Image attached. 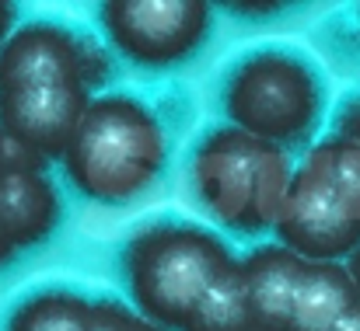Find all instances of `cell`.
I'll list each match as a JSON object with an SVG mask.
<instances>
[{
	"mask_svg": "<svg viewBox=\"0 0 360 331\" xmlns=\"http://www.w3.org/2000/svg\"><path fill=\"white\" fill-rule=\"evenodd\" d=\"M235 262L238 258L217 234L179 220L136 230L122 255L136 314L168 331H186L203 297Z\"/></svg>",
	"mask_w": 360,
	"mask_h": 331,
	"instance_id": "cell-2",
	"label": "cell"
},
{
	"mask_svg": "<svg viewBox=\"0 0 360 331\" xmlns=\"http://www.w3.org/2000/svg\"><path fill=\"white\" fill-rule=\"evenodd\" d=\"M333 136L360 143V95H350L340 102V109L333 115Z\"/></svg>",
	"mask_w": 360,
	"mask_h": 331,
	"instance_id": "cell-16",
	"label": "cell"
},
{
	"mask_svg": "<svg viewBox=\"0 0 360 331\" xmlns=\"http://www.w3.org/2000/svg\"><path fill=\"white\" fill-rule=\"evenodd\" d=\"M224 11L241 14V18H269V14H280L283 4H276V0H269V4H224Z\"/></svg>",
	"mask_w": 360,
	"mask_h": 331,
	"instance_id": "cell-17",
	"label": "cell"
},
{
	"mask_svg": "<svg viewBox=\"0 0 360 331\" xmlns=\"http://www.w3.org/2000/svg\"><path fill=\"white\" fill-rule=\"evenodd\" d=\"M290 178V150L262 143L228 122L203 133L189 157L196 203L235 234L276 230Z\"/></svg>",
	"mask_w": 360,
	"mask_h": 331,
	"instance_id": "cell-3",
	"label": "cell"
},
{
	"mask_svg": "<svg viewBox=\"0 0 360 331\" xmlns=\"http://www.w3.org/2000/svg\"><path fill=\"white\" fill-rule=\"evenodd\" d=\"M238 269L255 328L287 331L290 304H294V290H297V276L304 269V258H297L294 251H287L276 241V244H259L255 251L238 258Z\"/></svg>",
	"mask_w": 360,
	"mask_h": 331,
	"instance_id": "cell-10",
	"label": "cell"
},
{
	"mask_svg": "<svg viewBox=\"0 0 360 331\" xmlns=\"http://www.w3.org/2000/svg\"><path fill=\"white\" fill-rule=\"evenodd\" d=\"M360 300L343 262H304L290 304L287 331H333V325Z\"/></svg>",
	"mask_w": 360,
	"mask_h": 331,
	"instance_id": "cell-11",
	"label": "cell"
},
{
	"mask_svg": "<svg viewBox=\"0 0 360 331\" xmlns=\"http://www.w3.org/2000/svg\"><path fill=\"white\" fill-rule=\"evenodd\" d=\"M186 331H259L255 321H252L248 300H245V283H241L238 262L203 297V304L196 307V314L186 325Z\"/></svg>",
	"mask_w": 360,
	"mask_h": 331,
	"instance_id": "cell-13",
	"label": "cell"
},
{
	"mask_svg": "<svg viewBox=\"0 0 360 331\" xmlns=\"http://www.w3.org/2000/svg\"><path fill=\"white\" fill-rule=\"evenodd\" d=\"M91 331H168L120 300H91Z\"/></svg>",
	"mask_w": 360,
	"mask_h": 331,
	"instance_id": "cell-14",
	"label": "cell"
},
{
	"mask_svg": "<svg viewBox=\"0 0 360 331\" xmlns=\"http://www.w3.org/2000/svg\"><path fill=\"white\" fill-rule=\"evenodd\" d=\"M4 331H91V300L60 286L39 290L11 311Z\"/></svg>",
	"mask_w": 360,
	"mask_h": 331,
	"instance_id": "cell-12",
	"label": "cell"
},
{
	"mask_svg": "<svg viewBox=\"0 0 360 331\" xmlns=\"http://www.w3.org/2000/svg\"><path fill=\"white\" fill-rule=\"evenodd\" d=\"M25 171H46V161L35 150H28L21 140H14L7 129H0V178Z\"/></svg>",
	"mask_w": 360,
	"mask_h": 331,
	"instance_id": "cell-15",
	"label": "cell"
},
{
	"mask_svg": "<svg viewBox=\"0 0 360 331\" xmlns=\"http://www.w3.org/2000/svg\"><path fill=\"white\" fill-rule=\"evenodd\" d=\"M333 331H360V300L343 314V318H340V321H336V325H333Z\"/></svg>",
	"mask_w": 360,
	"mask_h": 331,
	"instance_id": "cell-19",
	"label": "cell"
},
{
	"mask_svg": "<svg viewBox=\"0 0 360 331\" xmlns=\"http://www.w3.org/2000/svg\"><path fill=\"white\" fill-rule=\"evenodd\" d=\"M276 237L304 262H347L360 248V143L326 136L294 168Z\"/></svg>",
	"mask_w": 360,
	"mask_h": 331,
	"instance_id": "cell-4",
	"label": "cell"
},
{
	"mask_svg": "<svg viewBox=\"0 0 360 331\" xmlns=\"http://www.w3.org/2000/svg\"><path fill=\"white\" fill-rule=\"evenodd\" d=\"M228 126L294 150L304 147L326 115V81L319 67L294 49L269 46L241 56L221 84Z\"/></svg>",
	"mask_w": 360,
	"mask_h": 331,
	"instance_id": "cell-5",
	"label": "cell"
},
{
	"mask_svg": "<svg viewBox=\"0 0 360 331\" xmlns=\"http://www.w3.org/2000/svg\"><path fill=\"white\" fill-rule=\"evenodd\" d=\"M343 269H347V276L354 279V286H357V293H360V248L343 262Z\"/></svg>",
	"mask_w": 360,
	"mask_h": 331,
	"instance_id": "cell-20",
	"label": "cell"
},
{
	"mask_svg": "<svg viewBox=\"0 0 360 331\" xmlns=\"http://www.w3.org/2000/svg\"><path fill=\"white\" fill-rule=\"evenodd\" d=\"M60 189L53 185V178H46V171L0 178V265L49 241L60 227Z\"/></svg>",
	"mask_w": 360,
	"mask_h": 331,
	"instance_id": "cell-9",
	"label": "cell"
},
{
	"mask_svg": "<svg viewBox=\"0 0 360 331\" xmlns=\"http://www.w3.org/2000/svg\"><path fill=\"white\" fill-rule=\"evenodd\" d=\"M210 14L203 0H112L98 7L109 46L143 70L186 63L207 42Z\"/></svg>",
	"mask_w": 360,
	"mask_h": 331,
	"instance_id": "cell-6",
	"label": "cell"
},
{
	"mask_svg": "<svg viewBox=\"0 0 360 331\" xmlns=\"http://www.w3.org/2000/svg\"><path fill=\"white\" fill-rule=\"evenodd\" d=\"M60 161L81 196L126 206L161 178L168 133L143 98L126 91L95 95Z\"/></svg>",
	"mask_w": 360,
	"mask_h": 331,
	"instance_id": "cell-1",
	"label": "cell"
},
{
	"mask_svg": "<svg viewBox=\"0 0 360 331\" xmlns=\"http://www.w3.org/2000/svg\"><path fill=\"white\" fill-rule=\"evenodd\" d=\"M11 32H14V4L0 0V46L11 39Z\"/></svg>",
	"mask_w": 360,
	"mask_h": 331,
	"instance_id": "cell-18",
	"label": "cell"
},
{
	"mask_svg": "<svg viewBox=\"0 0 360 331\" xmlns=\"http://www.w3.org/2000/svg\"><path fill=\"white\" fill-rule=\"evenodd\" d=\"M84 32L56 21H28L0 46V91L81 84Z\"/></svg>",
	"mask_w": 360,
	"mask_h": 331,
	"instance_id": "cell-7",
	"label": "cell"
},
{
	"mask_svg": "<svg viewBox=\"0 0 360 331\" xmlns=\"http://www.w3.org/2000/svg\"><path fill=\"white\" fill-rule=\"evenodd\" d=\"M88 105L91 95L74 84L0 91V129L21 140L42 161H53L67 154V143L74 140Z\"/></svg>",
	"mask_w": 360,
	"mask_h": 331,
	"instance_id": "cell-8",
	"label": "cell"
}]
</instances>
